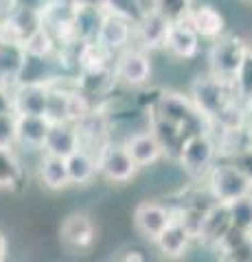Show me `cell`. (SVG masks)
Listing matches in <instances>:
<instances>
[{
  "label": "cell",
  "mask_w": 252,
  "mask_h": 262,
  "mask_svg": "<svg viewBox=\"0 0 252 262\" xmlns=\"http://www.w3.org/2000/svg\"><path fill=\"white\" fill-rule=\"evenodd\" d=\"M123 146L127 149L129 158L136 162L138 168L145 166H153L156 162H160V158L165 155V144L158 140V136L153 131H138V134H132L123 142Z\"/></svg>",
  "instance_id": "obj_13"
},
{
  "label": "cell",
  "mask_w": 252,
  "mask_h": 262,
  "mask_svg": "<svg viewBox=\"0 0 252 262\" xmlns=\"http://www.w3.org/2000/svg\"><path fill=\"white\" fill-rule=\"evenodd\" d=\"M0 146H15V114H0Z\"/></svg>",
  "instance_id": "obj_31"
},
{
  "label": "cell",
  "mask_w": 252,
  "mask_h": 262,
  "mask_svg": "<svg viewBox=\"0 0 252 262\" xmlns=\"http://www.w3.org/2000/svg\"><path fill=\"white\" fill-rule=\"evenodd\" d=\"M232 225L228 219V212H226V206L222 203H215L210 210L204 212V219H202V227H200V236L198 238L206 241L210 245H217L219 241L226 236Z\"/></svg>",
  "instance_id": "obj_23"
},
{
  "label": "cell",
  "mask_w": 252,
  "mask_h": 262,
  "mask_svg": "<svg viewBox=\"0 0 252 262\" xmlns=\"http://www.w3.org/2000/svg\"><path fill=\"white\" fill-rule=\"evenodd\" d=\"M189 98L193 101L195 110L200 112V116L206 122H210L226 105L232 101H243L237 92L235 81H226V79H217L213 75L208 77H200L195 83L191 85V94Z\"/></svg>",
  "instance_id": "obj_1"
},
{
  "label": "cell",
  "mask_w": 252,
  "mask_h": 262,
  "mask_svg": "<svg viewBox=\"0 0 252 262\" xmlns=\"http://www.w3.org/2000/svg\"><path fill=\"white\" fill-rule=\"evenodd\" d=\"M53 3L55 0H9V7L11 9H29V11L44 15Z\"/></svg>",
  "instance_id": "obj_32"
},
{
  "label": "cell",
  "mask_w": 252,
  "mask_h": 262,
  "mask_svg": "<svg viewBox=\"0 0 252 262\" xmlns=\"http://www.w3.org/2000/svg\"><path fill=\"white\" fill-rule=\"evenodd\" d=\"M77 149H81V140H79L75 122H66V120L53 122L51 129H48V134H46L42 151L48 155H57V158L66 160L68 155H72Z\"/></svg>",
  "instance_id": "obj_18"
},
{
  "label": "cell",
  "mask_w": 252,
  "mask_h": 262,
  "mask_svg": "<svg viewBox=\"0 0 252 262\" xmlns=\"http://www.w3.org/2000/svg\"><path fill=\"white\" fill-rule=\"evenodd\" d=\"M186 22H189V27L200 35V39L202 37L217 39L219 35H224V29H226L224 15L210 5H202V7L191 9V13L186 15Z\"/></svg>",
  "instance_id": "obj_19"
},
{
  "label": "cell",
  "mask_w": 252,
  "mask_h": 262,
  "mask_svg": "<svg viewBox=\"0 0 252 262\" xmlns=\"http://www.w3.org/2000/svg\"><path fill=\"white\" fill-rule=\"evenodd\" d=\"M7 251H9V243H7L5 234L0 232V262H7Z\"/></svg>",
  "instance_id": "obj_35"
},
{
  "label": "cell",
  "mask_w": 252,
  "mask_h": 262,
  "mask_svg": "<svg viewBox=\"0 0 252 262\" xmlns=\"http://www.w3.org/2000/svg\"><path fill=\"white\" fill-rule=\"evenodd\" d=\"M248 51H250V46L243 42L241 37L219 35L213 42V46H210V53H208L210 75L217 77V79L235 81Z\"/></svg>",
  "instance_id": "obj_4"
},
{
  "label": "cell",
  "mask_w": 252,
  "mask_h": 262,
  "mask_svg": "<svg viewBox=\"0 0 252 262\" xmlns=\"http://www.w3.org/2000/svg\"><path fill=\"white\" fill-rule=\"evenodd\" d=\"M22 46H24V53H27L29 57L48 59V57L53 55V51H55V39L51 35V31H48L46 27H42V29H37Z\"/></svg>",
  "instance_id": "obj_28"
},
{
  "label": "cell",
  "mask_w": 252,
  "mask_h": 262,
  "mask_svg": "<svg viewBox=\"0 0 252 262\" xmlns=\"http://www.w3.org/2000/svg\"><path fill=\"white\" fill-rule=\"evenodd\" d=\"M121 262H145V258L141 251H127L125 256L121 258Z\"/></svg>",
  "instance_id": "obj_34"
},
{
  "label": "cell",
  "mask_w": 252,
  "mask_h": 262,
  "mask_svg": "<svg viewBox=\"0 0 252 262\" xmlns=\"http://www.w3.org/2000/svg\"><path fill=\"white\" fill-rule=\"evenodd\" d=\"M51 125L53 122L46 116L15 114V146H24V149H31V151H42Z\"/></svg>",
  "instance_id": "obj_15"
},
{
  "label": "cell",
  "mask_w": 252,
  "mask_h": 262,
  "mask_svg": "<svg viewBox=\"0 0 252 262\" xmlns=\"http://www.w3.org/2000/svg\"><path fill=\"white\" fill-rule=\"evenodd\" d=\"M243 105H246V110H248V114H252V92L246 96V101H243Z\"/></svg>",
  "instance_id": "obj_36"
},
{
  "label": "cell",
  "mask_w": 252,
  "mask_h": 262,
  "mask_svg": "<svg viewBox=\"0 0 252 262\" xmlns=\"http://www.w3.org/2000/svg\"><path fill=\"white\" fill-rule=\"evenodd\" d=\"M246 262H252V258H250V260H246Z\"/></svg>",
  "instance_id": "obj_39"
},
{
  "label": "cell",
  "mask_w": 252,
  "mask_h": 262,
  "mask_svg": "<svg viewBox=\"0 0 252 262\" xmlns=\"http://www.w3.org/2000/svg\"><path fill=\"white\" fill-rule=\"evenodd\" d=\"M5 44V39H3V29H0V46Z\"/></svg>",
  "instance_id": "obj_38"
},
{
  "label": "cell",
  "mask_w": 252,
  "mask_h": 262,
  "mask_svg": "<svg viewBox=\"0 0 252 262\" xmlns=\"http://www.w3.org/2000/svg\"><path fill=\"white\" fill-rule=\"evenodd\" d=\"M94 158H96V175H101L110 184H127L141 170L136 166V162L129 158V153L123 144L105 142L94 153Z\"/></svg>",
  "instance_id": "obj_5"
},
{
  "label": "cell",
  "mask_w": 252,
  "mask_h": 262,
  "mask_svg": "<svg viewBox=\"0 0 252 262\" xmlns=\"http://www.w3.org/2000/svg\"><path fill=\"white\" fill-rule=\"evenodd\" d=\"M60 238L66 249L75 253H84L96 241V225L86 212H72V214L64 219L60 227Z\"/></svg>",
  "instance_id": "obj_7"
},
{
  "label": "cell",
  "mask_w": 252,
  "mask_h": 262,
  "mask_svg": "<svg viewBox=\"0 0 252 262\" xmlns=\"http://www.w3.org/2000/svg\"><path fill=\"white\" fill-rule=\"evenodd\" d=\"M169 31V22L153 9H145L143 15L134 22V39L141 44L143 51L162 48Z\"/></svg>",
  "instance_id": "obj_14"
},
{
  "label": "cell",
  "mask_w": 252,
  "mask_h": 262,
  "mask_svg": "<svg viewBox=\"0 0 252 262\" xmlns=\"http://www.w3.org/2000/svg\"><path fill=\"white\" fill-rule=\"evenodd\" d=\"M9 112H13L11 88H3L0 90V114H9Z\"/></svg>",
  "instance_id": "obj_33"
},
{
  "label": "cell",
  "mask_w": 252,
  "mask_h": 262,
  "mask_svg": "<svg viewBox=\"0 0 252 262\" xmlns=\"http://www.w3.org/2000/svg\"><path fill=\"white\" fill-rule=\"evenodd\" d=\"M68 179L70 186H88L96 177V158L92 151L77 149L72 155L66 158Z\"/></svg>",
  "instance_id": "obj_21"
},
{
  "label": "cell",
  "mask_w": 252,
  "mask_h": 262,
  "mask_svg": "<svg viewBox=\"0 0 252 262\" xmlns=\"http://www.w3.org/2000/svg\"><path fill=\"white\" fill-rule=\"evenodd\" d=\"M132 39H134V22H129L123 15L105 11L103 24L99 29V35H96V44L114 55L125 51Z\"/></svg>",
  "instance_id": "obj_10"
},
{
  "label": "cell",
  "mask_w": 252,
  "mask_h": 262,
  "mask_svg": "<svg viewBox=\"0 0 252 262\" xmlns=\"http://www.w3.org/2000/svg\"><path fill=\"white\" fill-rule=\"evenodd\" d=\"M48 83H18L11 90L13 96V114H29V116H46Z\"/></svg>",
  "instance_id": "obj_12"
},
{
  "label": "cell",
  "mask_w": 252,
  "mask_h": 262,
  "mask_svg": "<svg viewBox=\"0 0 252 262\" xmlns=\"http://www.w3.org/2000/svg\"><path fill=\"white\" fill-rule=\"evenodd\" d=\"M114 77L121 83H125L129 88H141L149 81L151 77V61L147 51L143 48H125L121 51V55L114 61Z\"/></svg>",
  "instance_id": "obj_6"
},
{
  "label": "cell",
  "mask_w": 252,
  "mask_h": 262,
  "mask_svg": "<svg viewBox=\"0 0 252 262\" xmlns=\"http://www.w3.org/2000/svg\"><path fill=\"white\" fill-rule=\"evenodd\" d=\"M151 9L160 13L169 24L186 20V15L193 9V0H153Z\"/></svg>",
  "instance_id": "obj_27"
},
{
  "label": "cell",
  "mask_w": 252,
  "mask_h": 262,
  "mask_svg": "<svg viewBox=\"0 0 252 262\" xmlns=\"http://www.w3.org/2000/svg\"><path fill=\"white\" fill-rule=\"evenodd\" d=\"M162 48H167V53L173 55L176 59H193L200 51V35L189 27L186 20L173 22L169 24Z\"/></svg>",
  "instance_id": "obj_16"
},
{
  "label": "cell",
  "mask_w": 252,
  "mask_h": 262,
  "mask_svg": "<svg viewBox=\"0 0 252 262\" xmlns=\"http://www.w3.org/2000/svg\"><path fill=\"white\" fill-rule=\"evenodd\" d=\"M206 190L215 203L226 206V203L252 192V175L237 162L213 164V168L206 173Z\"/></svg>",
  "instance_id": "obj_3"
},
{
  "label": "cell",
  "mask_w": 252,
  "mask_h": 262,
  "mask_svg": "<svg viewBox=\"0 0 252 262\" xmlns=\"http://www.w3.org/2000/svg\"><path fill=\"white\" fill-rule=\"evenodd\" d=\"M114 70L110 66H103V68H90V70H81V75L77 79V92H81L84 96H101L108 90L114 85Z\"/></svg>",
  "instance_id": "obj_22"
},
{
  "label": "cell",
  "mask_w": 252,
  "mask_h": 262,
  "mask_svg": "<svg viewBox=\"0 0 252 262\" xmlns=\"http://www.w3.org/2000/svg\"><path fill=\"white\" fill-rule=\"evenodd\" d=\"M105 18V9L101 5L90 3H75L70 15V27L75 31V37L79 44H92L96 42L99 29Z\"/></svg>",
  "instance_id": "obj_11"
},
{
  "label": "cell",
  "mask_w": 252,
  "mask_h": 262,
  "mask_svg": "<svg viewBox=\"0 0 252 262\" xmlns=\"http://www.w3.org/2000/svg\"><path fill=\"white\" fill-rule=\"evenodd\" d=\"M40 182L46 190H66L70 186L68 179V168H66V160L57 158V155H48L44 153L40 160Z\"/></svg>",
  "instance_id": "obj_20"
},
{
  "label": "cell",
  "mask_w": 252,
  "mask_h": 262,
  "mask_svg": "<svg viewBox=\"0 0 252 262\" xmlns=\"http://www.w3.org/2000/svg\"><path fill=\"white\" fill-rule=\"evenodd\" d=\"M27 61V53H24L22 44H3L0 46V75L15 83L20 72Z\"/></svg>",
  "instance_id": "obj_25"
},
{
  "label": "cell",
  "mask_w": 252,
  "mask_h": 262,
  "mask_svg": "<svg viewBox=\"0 0 252 262\" xmlns=\"http://www.w3.org/2000/svg\"><path fill=\"white\" fill-rule=\"evenodd\" d=\"M22 182V164L15 146H0V190H13Z\"/></svg>",
  "instance_id": "obj_24"
},
{
  "label": "cell",
  "mask_w": 252,
  "mask_h": 262,
  "mask_svg": "<svg viewBox=\"0 0 252 262\" xmlns=\"http://www.w3.org/2000/svg\"><path fill=\"white\" fill-rule=\"evenodd\" d=\"M226 212H228L230 225L235 229H241L246 234H252V192L243 194L239 199L226 203Z\"/></svg>",
  "instance_id": "obj_26"
},
{
  "label": "cell",
  "mask_w": 252,
  "mask_h": 262,
  "mask_svg": "<svg viewBox=\"0 0 252 262\" xmlns=\"http://www.w3.org/2000/svg\"><path fill=\"white\" fill-rule=\"evenodd\" d=\"M3 88H11V81H9V79H5L3 75H0V90H3Z\"/></svg>",
  "instance_id": "obj_37"
},
{
  "label": "cell",
  "mask_w": 252,
  "mask_h": 262,
  "mask_svg": "<svg viewBox=\"0 0 252 262\" xmlns=\"http://www.w3.org/2000/svg\"><path fill=\"white\" fill-rule=\"evenodd\" d=\"M219 155L217 142L210 131L200 129L184 136L178 144V162L191 177H206Z\"/></svg>",
  "instance_id": "obj_2"
},
{
  "label": "cell",
  "mask_w": 252,
  "mask_h": 262,
  "mask_svg": "<svg viewBox=\"0 0 252 262\" xmlns=\"http://www.w3.org/2000/svg\"><path fill=\"white\" fill-rule=\"evenodd\" d=\"M101 5H103L105 11L123 15V18H127L129 22H136L145 11L141 0H101Z\"/></svg>",
  "instance_id": "obj_29"
},
{
  "label": "cell",
  "mask_w": 252,
  "mask_h": 262,
  "mask_svg": "<svg viewBox=\"0 0 252 262\" xmlns=\"http://www.w3.org/2000/svg\"><path fill=\"white\" fill-rule=\"evenodd\" d=\"M191 241H193L191 232L186 229V225L180 221V216H176V212H173V221L167 225L165 232H162L158 238L153 241V245H156L158 251L167 260H180L184 253L189 251Z\"/></svg>",
  "instance_id": "obj_17"
},
{
  "label": "cell",
  "mask_w": 252,
  "mask_h": 262,
  "mask_svg": "<svg viewBox=\"0 0 252 262\" xmlns=\"http://www.w3.org/2000/svg\"><path fill=\"white\" fill-rule=\"evenodd\" d=\"M235 85H237V92L239 96L246 101V96L252 92V48L248 51L246 59H243L241 68L237 72V77H235Z\"/></svg>",
  "instance_id": "obj_30"
},
{
  "label": "cell",
  "mask_w": 252,
  "mask_h": 262,
  "mask_svg": "<svg viewBox=\"0 0 252 262\" xmlns=\"http://www.w3.org/2000/svg\"><path fill=\"white\" fill-rule=\"evenodd\" d=\"M173 221V210L162 206L158 201H143L134 210V227L136 232L153 243L158 236L165 232L167 225Z\"/></svg>",
  "instance_id": "obj_9"
},
{
  "label": "cell",
  "mask_w": 252,
  "mask_h": 262,
  "mask_svg": "<svg viewBox=\"0 0 252 262\" xmlns=\"http://www.w3.org/2000/svg\"><path fill=\"white\" fill-rule=\"evenodd\" d=\"M153 118L162 120V122H169V125H173L180 131H184L186 127H189L191 120L202 118V116H200V112L195 110V105H193V101L189 96L178 94V92H165L156 103Z\"/></svg>",
  "instance_id": "obj_8"
}]
</instances>
